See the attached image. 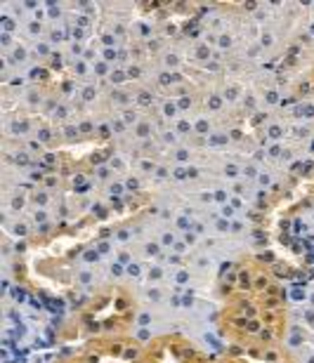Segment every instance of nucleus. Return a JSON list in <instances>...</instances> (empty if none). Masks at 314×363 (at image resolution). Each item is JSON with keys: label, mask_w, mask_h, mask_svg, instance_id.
<instances>
[{"label": "nucleus", "mask_w": 314, "mask_h": 363, "mask_svg": "<svg viewBox=\"0 0 314 363\" xmlns=\"http://www.w3.org/2000/svg\"><path fill=\"white\" fill-rule=\"evenodd\" d=\"M147 347L128 335H102L90 340L74 357L60 363H147Z\"/></svg>", "instance_id": "3"}, {"label": "nucleus", "mask_w": 314, "mask_h": 363, "mask_svg": "<svg viewBox=\"0 0 314 363\" xmlns=\"http://www.w3.org/2000/svg\"><path fill=\"white\" fill-rule=\"evenodd\" d=\"M222 363H296V359L279 345H232L227 354L220 359Z\"/></svg>", "instance_id": "5"}, {"label": "nucleus", "mask_w": 314, "mask_h": 363, "mask_svg": "<svg viewBox=\"0 0 314 363\" xmlns=\"http://www.w3.org/2000/svg\"><path fill=\"white\" fill-rule=\"evenodd\" d=\"M220 330L232 345H279L286 335V300L274 274L258 259H239L222 276Z\"/></svg>", "instance_id": "1"}, {"label": "nucleus", "mask_w": 314, "mask_h": 363, "mask_svg": "<svg viewBox=\"0 0 314 363\" xmlns=\"http://www.w3.org/2000/svg\"><path fill=\"white\" fill-rule=\"evenodd\" d=\"M137 316V302L130 290L123 286L102 288L97 295H92L83 309H80V328L94 337L116 335L126 330Z\"/></svg>", "instance_id": "2"}, {"label": "nucleus", "mask_w": 314, "mask_h": 363, "mask_svg": "<svg viewBox=\"0 0 314 363\" xmlns=\"http://www.w3.org/2000/svg\"><path fill=\"white\" fill-rule=\"evenodd\" d=\"M147 363H208V359L182 335H161L147 345Z\"/></svg>", "instance_id": "4"}]
</instances>
